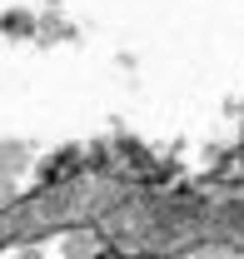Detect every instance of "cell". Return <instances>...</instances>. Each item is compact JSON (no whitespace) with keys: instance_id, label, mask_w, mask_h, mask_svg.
<instances>
[{"instance_id":"cell-1","label":"cell","mask_w":244,"mask_h":259,"mask_svg":"<svg viewBox=\"0 0 244 259\" xmlns=\"http://www.w3.org/2000/svg\"><path fill=\"white\" fill-rule=\"evenodd\" d=\"M20 164H25V150H20V145H5V150H0V175H5V180H10Z\"/></svg>"},{"instance_id":"cell-2","label":"cell","mask_w":244,"mask_h":259,"mask_svg":"<svg viewBox=\"0 0 244 259\" xmlns=\"http://www.w3.org/2000/svg\"><path fill=\"white\" fill-rule=\"evenodd\" d=\"M90 249H95L90 234H70V239H65V254L70 259H90Z\"/></svg>"},{"instance_id":"cell-3","label":"cell","mask_w":244,"mask_h":259,"mask_svg":"<svg viewBox=\"0 0 244 259\" xmlns=\"http://www.w3.org/2000/svg\"><path fill=\"white\" fill-rule=\"evenodd\" d=\"M10 194H15V185H10V180L0 175V204H10Z\"/></svg>"},{"instance_id":"cell-4","label":"cell","mask_w":244,"mask_h":259,"mask_svg":"<svg viewBox=\"0 0 244 259\" xmlns=\"http://www.w3.org/2000/svg\"><path fill=\"white\" fill-rule=\"evenodd\" d=\"M194 259H229V249H205V254H194Z\"/></svg>"},{"instance_id":"cell-5","label":"cell","mask_w":244,"mask_h":259,"mask_svg":"<svg viewBox=\"0 0 244 259\" xmlns=\"http://www.w3.org/2000/svg\"><path fill=\"white\" fill-rule=\"evenodd\" d=\"M20 259H40V254H35V249H25V254H20Z\"/></svg>"}]
</instances>
